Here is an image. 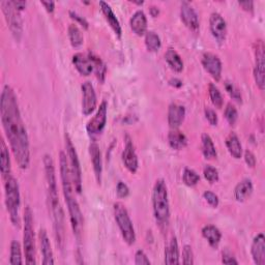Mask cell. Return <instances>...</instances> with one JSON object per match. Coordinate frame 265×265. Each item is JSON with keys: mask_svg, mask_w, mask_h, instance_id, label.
<instances>
[{"mask_svg": "<svg viewBox=\"0 0 265 265\" xmlns=\"http://www.w3.org/2000/svg\"><path fill=\"white\" fill-rule=\"evenodd\" d=\"M0 117L16 162L21 169H27L30 163L29 138L15 91L10 85H5L2 92Z\"/></svg>", "mask_w": 265, "mask_h": 265, "instance_id": "1", "label": "cell"}, {"mask_svg": "<svg viewBox=\"0 0 265 265\" xmlns=\"http://www.w3.org/2000/svg\"><path fill=\"white\" fill-rule=\"evenodd\" d=\"M44 166H45L46 181H47V200H48L49 212L51 214V218L53 221L56 243H57L58 248L60 250H63L64 239H65L64 213L58 196L57 179H56L54 162L51 156L45 155Z\"/></svg>", "mask_w": 265, "mask_h": 265, "instance_id": "2", "label": "cell"}, {"mask_svg": "<svg viewBox=\"0 0 265 265\" xmlns=\"http://www.w3.org/2000/svg\"><path fill=\"white\" fill-rule=\"evenodd\" d=\"M59 164H60V178L62 184V192L65 199V203L68 205L71 225L74 231V235L76 236L78 241H80L83 232L84 219L80 205L74 194V183L71 175L69 160L63 151H61L59 155Z\"/></svg>", "mask_w": 265, "mask_h": 265, "instance_id": "3", "label": "cell"}, {"mask_svg": "<svg viewBox=\"0 0 265 265\" xmlns=\"http://www.w3.org/2000/svg\"><path fill=\"white\" fill-rule=\"evenodd\" d=\"M153 207L157 223L162 229L167 228L170 219V205L167 185L163 179H158L154 186Z\"/></svg>", "mask_w": 265, "mask_h": 265, "instance_id": "4", "label": "cell"}, {"mask_svg": "<svg viewBox=\"0 0 265 265\" xmlns=\"http://www.w3.org/2000/svg\"><path fill=\"white\" fill-rule=\"evenodd\" d=\"M5 195L6 205L10 215L11 222L17 228H20L21 218H20V188H19L18 180L12 175L6 180L5 183Z\"/></svg>", "mask_w": 265, "mask_h": 265, "instance_id": "5", "label": "cell"}, {"mask_svg": "<svg viewBox=\"0 0 265 265\" xmlns=\"http://www.w3.org/2000/svg\"><path fill=\"white\" fill-rule=\"evenodd\" d=\"M23 245L25 253V261L28 265H35V236L33 228V217L30 206H26L24 211V233Z\"/></svg>", "mask_w": 265, "mask_h": 265, "instance_id": "6", "label": "cell"}, {"mask_svg": "<svg viewBox=\"0 0 265 265\" xmlns=\"http://www.w3.org/2000/svg\"><path fill=\"white\" fill-rule=\"evenodd\" d=\"M113 210H114L115 221L118 225L122 238L127 244H134L136 241V233L125 206L122 203L117 202L113 206Z\"/></svg>", "mask_w": 265, "mask_h": 265, "instance_id": "7", "label": "cell"}, {"mask_svg": "<svg viewBox=\"0 0 265 265\" xmlns=\"http://www.w3.org/2000/svg\"><path fill=\"white\" fill-rule=\"evenodd\" d=\"M0 7H2L6 21L8 23V26L10 27V30L14 36V39L17 42H20L23 33V21L20 14L21 11L16 9L13 3L8 2V0L0 3Z\"/></svg>", "mask_w": 265, "mask_h": 265, "instance_id": "8", "label": "cell"}, {"mask_svg": "<svg viewBox=\"0 0 265 265\" xmlns=\"http://www.w3.org/2000/svg\"><path fill=\"white\" fill-rule=\"evenodd\" d=\"M65 148H67V153H68V160H69L71 175H72L75 191L80 194L82 192L81 166H80L77 150H76L68 132H65Z\"/></svg>", "mask_w": 265, "mask_h": 265, "instance_id": "9", "label": "cell"}, {"mask_svg": "<svg viewBox=\"0 0 265 265\" xmlns=\"http://www.w3.org/2000/svg\"><path fill=\"white\" fill-rule=\"evenodd\" d=\"M255 57L256 64L254 68V78L257 86L260 90H264L265 86V63H264V44L261 40L257 41L256 49H255Z\"/></svg>", "mask_w": 265, "mask_h": 265, "instance_id": "10", "label": "cell"}, {"mask_svg": "<svg viewBox=\"0 0 265 265\" xmlns=\"http://www.w3.org/2000/svg\"><path fill=\"white\" fill-rule=\"evenodd\" d=\"M107 112H108V104L106 101H103L98 109L97 114L94 115L87 123L86 129L90 135H96L101 132L107 122Z\"/></svg>", "mask_w": 265, "mask_h": 265, "instance_id": "11", "label": "cell"}, {"mask_svg": "<svg viewBox=\"0 0 265 265\" xmlns=\"http://www.w3.org/2000/svg\"><path fill=\"white\" fill-rule=\"evenodd\" d=\"M82 89V112L84 115H90L97 108V94L92 84L86 81L81 86Z\"/></svg>", "mask_w": 265, "mask_h": 265, "instance_id": "12", "label": "cell"}, {"mask_svg": "<svg viewBox=\"0 0 265 265\" xmlns=\"http://www.w3.org/2000/svg\"><path fill=\"white\" fill-rule=\"evenodd\" d=\"M124 149H123V153H122V162L125 166V168L128 170L130 173H136L138 167H139V163H138V157L137 154L135 151V147L134 144H132L131 139L129 138V136H125L124 138Z\"/></svg>", "mask_w": 265, "mask_h": 265, "instance_id": "13", "label": "cell"}, {"mask_svg": "<svg viewBox=\"0 0 265 265\" xmlns=\"http://www.w3.org/2000/svg\"><path fill=\"white\" fill-rule=\"evenodd\" d=\"M202 65L216 81H220L222 77V61L214 53H204L202 56Z\"/></svg>", "mask_w": 265, "mask_h": 265, "instance_id": "14", "label": "cell"}, {"mask_svg": "<svg viewBox=\"0 0 265 265\" xmlns=\"http://www.w3.org/2000/svg\"><path fill=\"white\" fill-rule=\"evenodd\" d=\"M180 17L184 25L194 32H197L200 28L199 17L194 8L187 2H183L180 7Z\"/></svg>", "mask_w": 265, "mask_h": 265, "instance_id": "15", "label": "cell"}, {"mask_svg": "<svg viewBox=\"0 0 265 265\" xmlns=\"http://www.w3.org/2000/svg\"><path fill=\"white\" fill-rule=\"evenodd\" d=\"M210 28L215 39L219 43H223L227 35V24L219 13H213L210 18Z\"/></svg>", "mask_w": 265, "mask_h": 265, "instance_id": "16", "label": "cell"}, {"mask_svg": "<svg viewBox=\"0 0 265 265\" xmlns=\"http://www.w3.org/2000/svg\"><path fill=\"white\" fill-rule=\"evenodd\" d=\"M89 155L91 158L94 175H96L98 183L102 181V173H103V163H102V155L100 146L97 142H91L89 145Z\"/></svg>", "mask_w": 265, "mask_h": 265, "instance_id": "17", "label": "cell"}, {"mask_svg": "<svg viewBox=\"0 0 265 265\" xmlns=\"http://www.w3.org/2000/svg\"><path fill=\"white\" fill-rule=\"evenodd\" d=\"M251 254L255 264L257 265L265 264V237L263 233H259L253 239Z\"/></svg>", "mask_w": 265, "mask_h": 265, "instance_id": "18", "label": "cell"}, {"mask_svg": "<svg viewBox=\"0 0 265 265\" xmlns=\"http://www.w3.org/2000/svg\"><path fill=\"white\" fill-rule=\"evenodd\" d=\"M185 116V109L178 104H171L168 109V123L172 129H176L183 122Z\"/></svg>", "mask_w": 265, "mask_h": 265, "instance_id": "19", "label": "cell"}, {"mask_svg": "<svg viewBox=\"0 0 265 265\" xmlns=\"http://www.w3.org/2000/svg\"><path fill=\"white\" fill-rule=\"evenodd\" d=\"M39 239L41 244V252L43 254V264L52 265L54 264L53 251L51 248V242L48 236V233L45 229H41L39 232Z\"/></svg>", "mask_w": 265, "mask_h": 265, "instance_id": "20", "label": "cell"}, {"mask_svg": "<svg viewBox=\"0 0 265 265\" xmlns=\"http://www.w3.org/2000/svg\"><path fill=\"white\" fill-rule=\"evenodd\" d=\"M129 25L134 33H136L139 36L144 35L147 29V18L145 13L141 10L135 12L130 18Z\"/></svg>", "mask_w": 265, "mask_h": 265, "instance_id": "21", "label": "cell"}, {"mask_svg": "<svg viewBox=\"0 0 265 265\" xmlns=\"http://www.w3.org/2000/svg\"><path fill=\"white\" fill-rule=\"evenodd\" d=\"M73 63L82 76H89L93 72V63L89 55L77 53L73 56Z\"/></svg>", "mask_w": 265, "mask_h": 265, "instance_id": "22", "label": "cell"}, {"mask_svg": "<svg viewBox=\"0 0 265 265\" xmlns=\"http://www.w3.org/2000/svg\"><path fill=\"white\" fill-rule=\"evenodd\" d=\"M0 170H2V175L5 181L12 175V168H11V158L8 146L6 141L2 139L0 142Z\"/></svg>", "mask_w": 265, "mask_h": 265, "instance_id": "23", "label": "cell"}, {"mask_svg": "<svg viewBox=\"0 0 265 265\" xmlns=\"http://www.w3.org/2000/svg\"><path fill=\"white\" fill-rule=\"evenodd\" d=\"M100 7H101V10H102L105 18H106V20L110 24L111 28L114 30L115 34H117L118 37H121V26H120V23L118 21L116 15L114 14V12H113V10L111 9V7L105 2H100Z\"/></svg>", "mask_w": 265, "mask_h": 265, "instance_id": "24", "label": "cell"}, {"mask_svg": "<svg viewBox=\"0 0 265 265\" xmlns=\"http://www.w3.org/2000/svg\"><path fill=\"white\" fill-rule=\"evenodd\" d=\"M253 193V183L249 178L242 179L234 188V195L237 201L242 202L245 199H248Z\"/></svg>", "mask_w": 265, "mask_h": 265, "instance_id": "25", "label": "cell"}, {"mask_svg": "<svg viewBox=\"0 0 265 265\" xmlns=\"http://www.w3.org/2000/svg\"><path fill=\"white\" fill-rule=\"evenodd\" d=\"M165 263L174 265L179 264V248L175 236L172 237L165 249Z\"/></svg>", "mask_w": 265, "mask_h": 265, "instance_id": "26", "label": "cell"}, {"mask_svg": "<svg viewBox=\"0 0 265 265\" xmlns=\"http://www.w3.org/2000/svg\"><path fill=\"white\" fill-rule=\"evenodd\" d=\"M202 235L208 241V243L211 244V247H213V248L218 247L220 241H221V238H222L221 231L214 225L204 226L202 228Z\"/></svg>", "mask_w": 265, "mask_h": 265, "instance_id": "27", "label": "cell"}, {"mask_svg": "<svg viewBox=\"0 0 265 265\" xmlns=\"http://www.w3.org/2000/svg\"><path fill=\"white\" fill-rule=\"evenodd\" d=\"M226 146L228 148L230 155L234 159H240L242 155V146L240 140L235 132H230L226 138Z\"/></svg>", "mask_w": 265, "mask_h": 265, "instance_id": "28", "label": "cell"}, {"mask_svg": "<svg viewBox=\"0 0 265 265\" xmlns=\"http://www.w3.org/2000/svg\"><path fill=\"white\" fill-rule=\"evenodd\" d=\"M168 142H169V145L171 146L173 149L180 150L186 146L187 139L183 132H181L180 130L176 128V129L170 130L169 135H168Z\"/></svg>", "mask_w": 265, "mask_h": 265, "instance_id": "29", "label": "cell"}, {"mask_svg": "<svg viewBox=\"0 0 265 265\" xmlns=\"http://www.w3.org/2000/svg\"><path fill=\"white\" fill-rule=\"evenodd\" d=\"M165 58L169 67L173 71L180 73L183 70V61L180 57V55L172 48H169L165 54Z\"/></svg>", "mask_w": 265, "mask_h": 265, "instance_id": "30", "label": "cell"}, {"mask_svg": "<svg viewBox=\"0 0 265 265\" xmlns=\"http://www.w3.org/2000/svg\"><path fill=\"white\" fill-rule=\"evenodd\" d=\"M201 141H202V153L204 158L207 160L216 159L218 156L217 149L212 137L208 134H202Z\"/></svg>", "mask_w": 265, "mask_h": 265, "instance_id": "31", "label": "cell"}, {"mask_svg": "<svg viewBox=\"0 0 265 265\" xmlns=\"http://www.w3.org/2000/svg\"><path fill=\"white\" fill-rule=\"evenodd\" d=\"M68 31H69V37H70V42L72 46L75 48H78L82 46L84 37L79 27L76 24H70Z\"/></svg>", "mask_w": 265, "mask_h": 265, "instance_id": "32", "label": "cell"}, {"mask_svg": "<svg viewBox=\"0 0 265 265\" xmlns=\"http://www.w3.org/2000/svg\"><path fill=\"white\" fill-rule=\"evenodd\" d=\"M145 45L150 52L159 51L162 46L160 36L154 31H147L145 34Z\"/></svg>", "mask_w": 265, "mask_h": 265, "instance_id": "33", "label": "cell"}, {"mask_svg": "<svg viewBox=\"0 0 265 265\" xmlns=\"http://www.w3.org/2000/svg\"><path fill=\"white\" fill-rule=\"evenodd\" d=\"M90 59L92 60V63H93V71L96 72L97 76L99 80L101 81H104L105 79V76H106V71H107V68H106V64L103 62V60L98 57V56H96L92 53H88Z\"/></svg>", "mask_w": 265, "mask_h": 265, "instance_id": "34", "label": "cell"}, {"mask_svg": "<svg viewBox=\"0 0 265 265\" xmlns=\"http://www.w3.org/2000/svg\"><path fill=\"white\" fill-rule=\"evenodd\" d=\"M10 263L13 265H21L23 264L22 261V254H21V245L17 240H13L11 243V258Z\"/></svg>", "mask_w": 265, "mask_h": 265, "instance_id": "35", "label": "cell"}, {"mask_svg": "<svg viewBox=\"0 0 265 265\" xmlns=\"http://www.w3.org/2000/svg\"><path fill=\"white\" fill-rule=\"evenodd\" d=\"M208 93H210V98L212 100V103L219 109H221L223 107L224 104V100H223V96L220 91V89L213 83L210 84L208 86Z\"/></svg>", "mask_w": 265, "mask_h": 265, "instance_id": "36", "label": "cell"}, {"mask_svg": "<svg viewBox=\"0 0 265 265\" xmlns=\"http://www.w3.org/2000/svg\"><path fill=\"white\" fill-rule=\"evenodd\" d=\"M182 179L183 182L188 185V186H194L200 181V176L199 174L194 171L193 169L190 168H185L183 170V174H182Z\"/></svg>", "mask_w": 265, "mask_h": 265, "instance_id": "37", "label": "cell"}, {"mask_svg": "<svg viewBox=\"0 0 265 265\" xmlns=\"http://www.w3.org/2000/svg\"><path fill=\"white\" fill-rule=\"evenodd\" d=\"M224 115H225V118L227 119V121L229 122V124H231V125L235 124V122L238 118V113H237L235 106L232 104L227 105L225 112H224Z\"/></svg>", "mask_w": 265, "mask_h": 265, "instance_id": "38", "label": "cell"}, {"mask_svg": "<svg viewBox=\"0 0 265 265\" xmlns=\"http://www.w3.org/2000/svg\"><path fill=\"white\" fill-rule=\"evenodd\" d=\"M203 174L206 180L210 181L211 183L217 182L219 180V172L216 168H214L211 165H206L203 169Z\"/></svg>", "mask_w": 265, "mask_h": 265, "instance_id": "39", "label": "cell"}, {"mask_svg": "<svg viewBox=\"0 0 265 265\" xmlns=\"http://www.w3.org/2000/svg\"><path fill=\"white\" fill-rule=\"evenodd\" d=\"M225 88H226L227 92L229 93V96H230L233 100H235V101L238 102V103H241V100H242L241 93H240L239 89H238L232 82L226 81V82H225Z\"/></svg>", "mask_w": 265, "mask_h": 265, "instance_id": "40", "label": "cell"}, {"mask_svg": "<svg viewBox=\"0 0 265 265\" xmlns=\"http://www.w3.org/2000/svg\"><path fill=\"white\" fill-rule=\"evenodd\" d=\"M182 263L185 265L194 264V253L191 245L185 244L182 249Z\"/></svg>", "mask_w": 265, "mask_h": 265, "instance_id": "41", "label": "cell"}, {"mask_svg": "<svg viewBox=\"0 0 265 265\" xmlns=\"http://www.w3.org/2000/svg\"><path fill=\"white\" fill-rule=\"evenodd\" d=\"M203 197L206 200V202L210 204L211 206H213V207H218L219 206L220 200H219L218 195H216L215 193H213L211 191H206V192H204Z\"/></svg>", "mask_w": 265, "mask_h": 265, "instance_id": "42", "label": "cell"}, {"mask_svg": "<svg viewBox=\"0 0 265 265\" xmlns=\"http://www.w3.org/2000/svg\"><path fill=\"white\" fill-rule=\"evenodd\" d=\"M204 113H205V117L206 119L208 120V122H210L212 125H217L218 124V114L216 113L215 110H213L212 108H205L204 110Z\"/></svg>", "mask_w": 265, "mask_h": 265, "instance_id": "43", "label": "cell"}, {"mask_svg": "<svg viewBox=\"0 0 265 265\" xmlns=\"http://www.w3.org/2000/svg\"><path fill=\"white\" fill-rule=\"evenodd\" d=\"M135 264L136 265H150V260L148 259V257L142 250H139L136 252Z\"/></svg>", "mask_w": 265, "mask_h": 265, "instance_id": "44", "label": "cell"}, {"mask_svg": "<svg viewBox=\"0 0 265 265\" xmlns=\"http://www.w3.org/2000/svg\"><path fill=\"white\" fill-rule=\"evenodd\" d=\"M116 193H117L118 197L126 198L129 195V188L124 182L119 181L117 183V186H116Z\"/></svg>", "mask_w": 265, "mask_h": 265, "instance_id": "45", "label": "cell"}, {"mask_svg": "<svg viewBox=\"0 0 265 265\" xmlns=\"http://www.w3.org/2000/svg\"><path fill=\"white\" fill-rule=\"evenodd\" d=\"M70 16L72 19H74V20L77 21L80 25H82V27H84L85 29H88V22L86 21L85 18H83L78 13H76L74 11H70Z\"/></svg>", "mask_w": 265, "mask_h": 265, "instance_id": "46", "label": "cell"}, {"mask_svg": "<svg viewBox=\"0 0 265 265\" xmlns=\"http://www.w3.org/2000/svg\"><path fill=\"white\" fill-rule=\"evenodd\" d=\"M222 262L224 264H228V265H230V264H238V261L228 251L223 252V254H222Z\"/></svg>", "mask_w": 265, "mask_h": 265, "instance_id": "47", "label": "cell"}, {"mask_svg": "<svg viewBox=\"0 0 265 265\" xmlns=\"http://www.w3.org/2000/svg\"><path fill=\"white\" fill-rule=\"evenodd\" d=\"M244 161H245V163H247V165L251 168H254L256 166V158H255L254 154L250 150H245Z\"/></svg>", "mask_w": 265, "mask_h": 265, "instance_id": "48", "label": "cell"}, {"mask_svg": "<svg viewBox=\"0 0 265 265\" xmlns=\"http://www.w3.org/2000/svg\"><path fill=\"white\" fill-rule=\"evenodd\" d=\"M238 5L247 12H250V13H253L254 11V3L251 2V0H247V2H239Z\"/></svg>", "mask_w": 265, "mask_h": 265, "instance_id": "49", "label": "cell"}, {"mask_svg": "<svg viewBox=\"0 0 265 265\" xmlns=\"http://www.w3.org/2000/svg\"><path fill=\"white\" fill-rule=\"evenodd\" d=\"M12 3L15 6V8L18 9L19 11L24 10L26 8V5H27V3L24 2V0H13Z\"/></svg>", "mask_w": 265, "mask_h": 265, "instance_id": "50", "label": "cell"}, {"mask_svg": "<svg viewBox=\"0 0 265 265\" xmlns=\"http://www.w3.org/2000/svg\"><path fill=\"white\" fill-rule=\"evenodd\" d=\"M41 4L44 6L46 11L49 13H52L55 9V3L54 2H42Z\"/></svg>", "mask_w": 265, "mask_h": 265, "instance_id": "51", "label": "cell"}, {"mask_svg": "<svg viewBox=\"0 0 265 265\" xmlns=\"http://www.w3.org/2000/svg\"><path fill=\"white\" fill-rule=\"evenodd\" d=\"M170 85H172V86H174V87H180L181 85H182V82L179 80V79H177V78H174V79H171V80H170Z\"/></svg>", "mask_w": 265, "mask_h": 265, "instance_id": "52", "label": "cell"}, {"mask_svg": "<svg viewBox=\"0 0 265 265\" xmlns=\"http://www.w3.org/2000/svg\"><path fill=\"white\" fill-rule=\"evenodd\" d=\"M160 11H159V8H156V7H151L150 9V14L153 17H157L159 15Z\"/></svg>", "mask_w": 265, "mask_h": 265, "instance_id": "53", "label": "cell"}]
</instances>
